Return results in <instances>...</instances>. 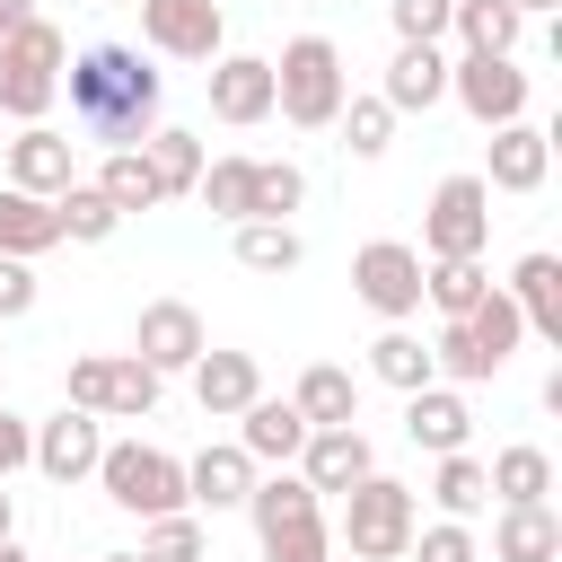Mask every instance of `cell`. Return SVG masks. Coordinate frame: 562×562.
<instances>
[{
  "label": "cell",
  "mask_w": 562,
  "mask_h": 562,
  "mask_svg": "<svg viewBox=\"0 0 562 562\" xmlns=\"http://www.w3.org/2000/svg\"><path fill=\"white\" fill-rule=\"evenodd\" d=\"M140 158H149L158 193H193V184H202V140H193V132H176V123H158V132L140 140Z\"/></svg>",
  "instance_id": "f546056e"
},
{
  "label": "cell",
  "mask_w": 562,
  "mask_h": 562,
  "mask_svg": "<svg viewBox=\"0 0 562 562\" xmlns=\"http://www.w3.org/2000/svg\"><path fill=\"white\" fill-rule=\"evenodd\" d=\"M378 97H386V114H430V105L448 97V53H439V44H395Z\"/></svg>",
  "instance_id": "d6986e66"
},
{
  "label": "cell",
  "mask_w": 562,
  "mask_h": 562,
  "mask_svg": "<svg viewBox=\"0 0 562 562\" xmlns=\"http://www.w3.org/2000/svg\"><path fill=\"white\" fill-rule=\"evenodd\" d=\"M0 53H9V61H26L35 79H61V70H70V35H61L53 18H26V26H9V35H0Z\"/></svg>",
  "instance_id": "e575fe53"
},
{
  "label": "cell",
  "mask_w": 562,
  "mask_h": 562,
  "mask_svg": "<svg viewBox=\"0 0 562 562\" xmlns=\"http://www.w3.org/2000/svg\"><path fill=\"white\" fill-rule=\"evenodd\" d=\"M413 527H422L413 483H395V474H360V483L342 492V536H334V544H351V562H404Z\"/></svg>",
  "instance_id": "3957f363"
},
{
  "label": "cell",
  "mask_w": 562,
  "mask_h": 562,
  "mask_svg": "<svg viewBox=\"0 0 562 562\" xmlns=\"http://www.w3.org/2000/svg\"><path fill=\"white\" fill-rule=\"evenodd\" d=\"M26 18H35V0H0V35H9V26H26Z\"/></svg>",
  "instance_id": "7dc6e473"
},
{
  "label": "cell",
  "mask_w": 562,
  "mask_h": 562,
  "mask_svg": "<svg viewBox=\"0 0 562 562\" xmlns=\"http://www.w3.org/2000/svg\"><path fill=\"white\" fill-rule=\"evenodd\" d=\"M360 474H378L360 422H342V430H307V448H299V483H307L316 501H325V492H351Z\"/></svg>",
  "instance_id": "4fadbf2b"
},
{
  "label": "cell",
  "mask_w": 562,
  "mask_h": 562,
  "mask_svg": "<svg viewBox=\"0 0 562 562\" xmlns=\"http://www.w3.org/2000/svg\"><path fill=\"white\" fill-rule=\"evenodd\" d=\"M246 518H255V536H272V527L325 518V501L299 483V465H281V474H255V492H246Z\"/></svg>",
  "instance_id": "484cf974"
},
{
  "label": "cell",
  "mask_w": 562,
  "mask_h": 562,
  "mask_svg": "<svg viewBox=\"0 0 562 562\" xmlns=\"http://www.w3.org/2000/svg\"><path fill=\"white\" fill-rule=\"evenodd\" d=\"M290 404H299V422H307V430H342V422H360V378H351V369H334V360H316V369H299Z\"/></svg>",
  "instance_id": "7402d4cb"
},
{
  "label": "cell",
  "mask_w": 562,
  "mask_h": 562,
  "mask_svg": "<svg viewBox=\"0 0 562 562\" xmlns=\"http://www.w3.org/2000/svg\"><path fill=\"white\" fill-rule=\"evenodd\" d=\"M430 501H439V518H457V527H465V518L492 501V483H483V457H465V448H457V457H439V474H430Z\"/></svg>",
  "instance_id": "836d02e7"
},
{
  "label": "cell",
  "mask_w": 562,
  "mask_h": 562,
  "mask_svg": "<svg viewBox=\"0 0 562 562\" xmlns=\"http://www.w3.org/2000/svg\"><path fill=\"white\" fill-rule=\"evenodd\" d=\"M97 562H140V553H97Z\"/></svg>",
  "instance_id": "816d5d0a"
},
{
  "label": "cell",
  "mask_w": 562,
  "mask_h": 562,
  "mask_svg": "<svg viewBox=\"0 0 562 562\" xmlns=\"http://www.w3.org/2000/svg\"><path fill=\"white\" fill-rule=\"evenodd\" d=\"M448 35H457L465 53H518L527 18H518L509 0H457V9H448Z\"/></svg>",
  "instance_id": "83f0119b"
},
{
  "label": "cell",
  "mask_w": 562,
  "mask_h": 562,
  "mask_svg": "<svg viewBox=\"0 0 562 562\" xmlns=\"http://www.w3.org/2000/svg\"><path fill=\"white\" fill-rule=\"evenodd\" d=\"M97 457H105V422L97 413H53V422H35V457L26 465H44L53 483H79V474H97Z\"/></svg>",
  "instance_id": "8fae6325"
},
{
  "label": "cell",
  "mask_w": 562,
  "mask_h": 562,
  "mask_svg": "<svg viewBox=\"0 0 562 562\" xmlns=\"http://www.w3.org/2000/svg\"><path fill=\"white\" fill-rule=\"evenodd\" d=\"M483 290H492V272H483V263H422V299L439 307V325L474 316V307H483Z\"/></svg>",
  "instance_id": "d6a6232c"
},
{
  "label": "cell",
  "mask_w": 562,
  "mask_h": 562,
  "mask_svg": "<svg viewBox=\"0 0 562 562\" xmlns=\"http://www.w3.org/2000/svg\"><path fill=\"white\" fill-rule=\"evenodd\" d=\"M465 430H474V413H465V395H457V386H422V395H404V439H413V448L457 457V448H465Z\"/></svg>",
  "instance_id": "44dd1931"
},
{
  "label": "cell",
  "mask_w": 562,
  "mask_h": 562,
  "mask_svg": "<svg viewBox=\"0 0 562 562\" xmlns=\"http://www.w3.org/2000/svg\"><path fill=\"white\" fill-rule=\"evenodd\" d=\"M184 378H193V404H202L211 422H237V413L263 395V369H255V351H202Z\"/></svg>",
  "instance_id": "2e32d148"
},
{
  "label": "cell",
  "mask_w": 562,
  "mask_h": 562,
  "mask_svg": "<svg viewBox=\"0 0 562 562\" xmlns=\"http://www.w3.org/2000/svg\"><path fill=\"white\" fill-rule=\"evenodd\" d=\"M509 9H518V18H544V9H562V0H509Z\"/></svg>",
  "instance_id": "681fc988"
},
{
  "label": "cell",
  "mask_w": 562,
  "mask_h": 562,
  "mask_svg": "<svg viewBox=\"0 0 562 562\" xmlns=\"http://www.w3.org/2000/svg\"><path fill=\"white\" fill-rule=\"evenodd\" d=\"M351 290H360V307H378L386 325H404V316L422 307V255H413L404 237H369V246L351 255Z\"/></svg>",
  "instance_id": "ba28073f"
},
{
  "label": "cell",
  "mask_w": 562,
  "mask_h": 562,
  "mask_svg": "<svg viewBox=\"0 0 562 562\" xmlns=\"http://www.w3.org/2000/svg\"><path fill=\"white\" fill-rule=\"evenodd\" d=\"M140 562H202V518H193V509H176V518H149V536H140Z\"/></svg>",
  "instance_id": "60d3db41"
},
{
  "label": "cell",
  "mask_w": 562,
  "mask_h": 562,
  "mask_svg": "<svg viewBox=\"0 0 562 562\" xmlns=\"http://www.w3.org/2000/svg\"><path fill=\"white\" fill-rule=\"evenodd\" d=\"M457 325L474 334V351H483L492 369H509V351H518V334H527V325H518V307H509V290H483V307H474V316H457Z\"/></svg>",
  "instance_id": "d590c367"
},
{
  "label": "cell",
  "mask_w": 562,
  "mask_h": 562,
  "mask_svg": "<svg viewBox=\"0 0 562 562\" xmlns=\"http://www.w3.org/2000/svg\"><path fill=\"white\" fill-rule=\"evenodd\" d=\"M483 483H492L501 509H536V501L553 492V457H544V448H501V457L483 465Z\"/></svg>",
  "instance_id": "4316f807"
},
{
  "label": "cell",
  "mask_w": 562,
  "mask_h": 562,
  "mask_svg": "<svg viewBox=\"0 0 562 562\" xmlns=\"http://www.w3.org/2000/svg\"><path fill=\"white\" fill-rule=\"evenodd\" d=\"M140 44L167 61H220L228 18H220V0H140Z\"/></svg>",
  "instance_id": "9c48e42d"
},
{
  "label": "cell",
  "mask_w": 562,
  "mask_h": 562,
  "mask_svg": "<svg viewBox=\"0 0 562 562\" xmlns=\"http://www.w3.org/2000/svg\"><path fill=\"white\" fill-rule=\"evenodd\" d=\"M70 123L105 149H140L158 132V70L132 44H88L70 53Z\"/></svg>",
  "instance_id": "6da1fadb"
},
{
  "label": "cell",
  "mask_w": 562,
  "mask_h": 562,
  "mask_svg": "<svg viewBox=\"0 0 562 562\" xmlns=\"http://www.w3.org/2000/svg\"><path fill=\"white\" fill-rule=\"evenodd\" d=\"M237 448H246L255 465H299V448H307L299 404H290V395H255V404L237 413Z\"/></svg>",
  "instance_id": "ac0fdd59"
},
{
  "label": "cell",
  "mask_w": 562,
  "mask_h": 562,
  "mask_svg": "<svg viewBox=\"0 0 562 562\" xmlns=\"http://www.w3.org/2000/svg\"><path fill=\"white\" fill-rule=\"evenodd\" d=\"M26 457H35V422H18V413L0 404V483H9V474H18Z\"/></svg>",
  "instance_id": "f6af8a7d"
},
{
  "label": "cell",
  "mask_w": 562,
  "mask_h": 562,
  "mask_svg": "<svg viewBox=\"0 0 562 562\" xmlns=\"http://www.w3.org/2000/svg\"><path fill=\"white\" fill-rule=\"evenodd\" d=\"M18 536V501H9V483H0V544Z\"/></svg>",
  "instance_id": "c3c4849f"
},
{
  "label": "cell",
  "mask_w": 562,
  "mask_h": 562,
  "mask_svg": "<svg viewBox=\"0 0 562 562\" xmlns=\"http://www.w3.org/2000/svg\"><path fill=\"white\" fill-rule=\"evenodd\" d=\"M193 193H202L211 220H228V228L255 220V158H237V149H228V158H202V184H193Z\"/></svg>",
  "instance_id": "f1b7e54d"
},
{
  "label": "cell",
  "mask_w": 562,
  "mask_h": 562,
  "mask_svg": "<svg viewBox=\"0 0 562 562\" xmlns=\"http://www.w3.org/2000/svg\"><path fill=\"white\" fill-rule=\"evenodd\" d=\"M509 307H518V325L536 334V342H562V255H518V272H509Z\"/></svg>",
  "instance_id": "e0dca14e"
},
{
  "label": "cell",
  "mask_w": 562,
  "mask_h": 562,
  "mask_svg": "<svg viewBox=\"0 0 562 562\" xmlns=\"http://www.w3.org/2000/svg\"><path fill=\"white\" fill-rule=\"evenodd\" d=\"M448 9H457V0H386V18H395L404 44H439V35H448Z\"/></svg>",
  "instance_id": "ee69618b"
},
{
  "label": "cell",
  "mask_w": 562,
  "mask_h": 562,
  "mask_svg": "<svg viewBox=\"0 0 562 562\" xmlns=\"http://www.w3.org/2000/svg\"><path fill=\"white\" fill-rule=\"evenodd\" d=\"M307 202V176L290 158H255V220H290Z\"/></svg>",
  "instance_id": "ab89813d"
},
{
  "label": "cell",
  "mask_w": 562,
  "mask_h": 562,
  "mask_svg": "<svg viewBox=\"0 0 562 562\" xmlns=\"http://www.w3.org/2000/svg\"><path fill=\"white\" fill-rule=\"evenodd\" d=\"M123 9H140V0H123Z\"/></svg>",
  "instance_id": "f5cc1de1"
},
{
  "label": "cell",
  "mask_w": 562,
  "mask_h": 562,
  "mask_svg": "<svg viewBox=\"0 0 562 562\" xmlns=\"http://www.w3.org/2000/svg\"><path fill=\"white\" fill-rule=\"evenodd\" d=\"M272 114L299 123V132H325L342 114V53L325 35H290L281 61H272Z\"/></svg>",
  "instance_id": "7a4b0ae2"
},
{
  "label": "cell",
  "mask_w": 562,
  "mask_h": 562,
  "mask_svg": "<svg viewBox=\"0 0 562 562\" xmlns=\"http://www.w3.org/2000/svg\"><path fill=\"white\" fill-rule=\"evenodd\" d=\"M97 193L114 202V220H123V211H158V202H167L140 149H105V167H97Z\"/></svg>",
  "instance_id": "4dcf8cb0"
},
{
  "label": "cell",
  "mask_w": 562,
  "mask_h": 562,
  "mask_svg": "<svg viewBox=\"0 0 562 562\" xmlns=\"http://www.w3.org/2000/svg\"><path fill=\"white\" fill-rule=\"evenodd\" d=\"M246 492H255V457L237 439H220V448H202L184 465V501L193 509H246Z\"/></svg>",
  "instance_id": "ffe728a7"
},
{
  "label": "cell",
  "mask_w": 562,
  "mask_h": 562,
  "mask_svg": "<svg viewBox=\"0 0 562 562\" xmlns=\"http://www.w3.org/2000/svg\"><path fill=\"white\" fill-rule=\"evenodd\" d=\"M448 97H457L483 132L527 123V70H518L509 53H457V61H448Z\"/></svg>",
  "instance_id": "52a82bcc"
},
{
  "label": "cell",
  "mask_w": 562,
  "mask_h": 562,
  "mask_svg": "<svg viewBox=\"0 0 562 562\" xmlns=\"http://www.w3.org/2000/svg\"><path fill=\"white\" fill-rule=\"evenodd\" d=\"M53 97H61V79H35L26 61H9V53H0V114L44 123V114H53Z\"/></svg>",
  "instance_id": "f35d334b"
},
{
  "label": "cell",
  "mask_w": 562,
  "mask_h": 562,
  "mask_svg": "<svg viewBox=\"0 0 562 562\" xmlns=\"http://www.w3.org/2000/svg\"><path fill=\"white\" fill-rule=\"evenodd\" d=\"M26 307H35V272L18 255H0V316H26Z\"/></svg>",
  "instance_id": "bcb514c9"
},
{
  "label": "cell",
  "mask_w": 562,
  "mask_h": 562,
  "mask_svg": "<svg viewBox=\"0 0 562 562\" xmlns=\"http://www.w3.org/2000/svg\"><path fill=\"white\" fill-rule=\"evenodd\" d=\"M0 562H26V553H18V536H9V544H0Z\"/></svg>",
  "instance_id": "f907efd6"
},
{
  "label": "cell",
  "mask_w": 562,
  "mask_h": 562,
  "mask_svg": "<svg viewBox=\"0 0 562 562\" xmlns=\"http://www.w3.org/2000/svg\"><path fill=\"white\" fill-rule=\"evenodd\" d=\"M553 176V132L544 123H501L492 132V176H483V193H536Z\"/></svg>",
  "instance_id": "9a60e30c"
},
{
  "label": "cell",
  "mask_w": 562,
  "mask_h": 562,
  "mask_svg": "<svg viewBox=\"0 0 562 562\" xmlns=\"http://www.w3.org/2000/svg\"><path fill=\"white\" fill-rule=\"evenodd\" d=\"M97 483H105V501L132 509V518H176V509H184V457L140 448V439L105 448V457H97Z\"/></svg>",
  "instance_id": "8992f818"
},
{
  "label": "cell",
  "mask_w": 562,
  "mask_h": 562,
  "mask_svg": "<svg viewBox=\"0 0 562 562\" xmlns=\"http://www.w3.org/2000/svg\"><path fill=\"white\" fill-rule=\"evenodd\" d=\"M263 562H334V527H325V518L272 527V536H263Z\"/></svg>",
  "instance_id": "b9f144b4"
},
{
  "label": "cell",
  "mask_w": 562,
  "mask_h": 562,
  "mask_svg": "<svg viewBox=\"0 0 562 562\" xmlns=\"http://www.w3.org/2000/svg\"><path fill=\"white\" fill-rule=\"evenodd\" d=\"M237 263H246V272H299L307 246H299L290 220H237Z\"/></svg>",
  "instance_id": "1f68e13d"
},
{
  "label": "cell",
  "mask_w": 562,
  "mask_h": 562,
  "mask_svg": "<svg viewBox=\"0 0 562 562\" xmlns=\"http://www.w3.org/2000/svg\"><path fill=\"white\" fill-rule=\"evenodd\" d=\"M9 184H18V193H35V202L70 193V184H79V158H70V140H61L53 123H26V132L9 140Z\"/></svg>",
  "instance_id": "7c38bea8"
},
{
  "label": "cell",
  "mask_w": 562,
  "mask_h": 562,
  "mask_svg": "<svg viewBox=\"0 0 562 562\" xmlns=\"http://www.w3.org/2000/svg\"><path fill=\"white\" fill-rule=\"evenodd\" d=\"M211 342H202V316L184 307V299H149L140 307V325H132V360L140 369H158V378H176V369H193Z\"/></svg>",
  "instance_id": "30bf717a"
},
{
  "label": "cell",
  "mask_w": 562,
  "mask_h": 562,
  "mask_svg": "<svg viewBox=\"0 0 562 562\" xmlns=\"http://www.w3.org/2000/svg\"><path fill=\"white\" fill-rule=\"evenodd\" d=\"M211 114L237 123V132L263 123V114H272V61H263V53H220V61H211Z\"/></svg>",
  "instance_id": "5bb4252c"
},
{
  "label": "cell",
  "mask_w": 562,
  "mask_h": 562,
  "mask_svg": "<svg viewBox=\"0 0 562 562\" xmlns=\"http://www.w3.org/2000/svg\"><path fill=\"white\" fill-rule=\"evenodd\" d=\"M562 553V518H553V501H536V509H501L492 518V562H553Z\"/></svg>",
  "instance_id": "cb8c5ba5"
},
{
  "label": "cell",
  "mask_w": 562,
  "mask_h": 562,
  "mask_svg": "<svg viewBox=\"0 0 562 562\" xmlns=\"http://www.w3.org/2000/svg\"><path fill=\"white\" fill-rule=\"evenodd\" d=\"M369 378H378V386H395V395H422V386H439V369H430V342H422V334H404V325H386V334L369 342Z\"/></svg>",
  "instance_id": "d4e9b609"
},
{
  "label": "cell",
  "mask_w": 562,
  "mask_h": 562,
  "mask_svg": "<svg viewBox=\"0 0 562 562\" xmlns=\"http://www.w3.org/2000/svg\"><path fill=\"white\" fill-rule=\"evenodd\" d=\"M413 562H483L474 553V527H457V518H439V527H413V544H404Z\"/></svg>",
  "instance_id": "7bdbcfd3"
},
{
  "label": "cell",
  "mask_w": 562,
  "mask_h": 562,
  "mask_svg": "<svg viewBox=\"0 0 562 562\" xmlns=\"http://www.w3.org/2000/svg\"><path fill=\"white\" fill-rule=\"evenodd\" d=\"M53 246H61V211L35 202V193H18V184H0V255L35 263V255H53Z\"/></svg>",
  "instance_id": "603a6c76"
},
{
  "label": "cell",
  "mask_w": 562,
  "mask_h": 562,
  "mask_svg": "<svg viewBox=\"0 0 562 562\" xmlns=\"http://www.w3.org/2000/svg\"><path fill=\"white\" fill-rule=\"evenodd\" d=\"M70 413H97V422H149L158 413V369H140L132 351H88V360H70Z\"/></svg>",
  "instance_id": "5b68a950"
},
{
  "label": "cell",
  "mask_w": 562,
  "mask_h": 562,
  "mask_svg": "<svg viewBox=\"0 0 562 562\" xmlns=\"http://www.w3.org/2000/svg\"><path fill=\"white\" fill-rule=\"evenodd\" d=\"M483 246H492V193H483V176H439L413 255L422 263H483Z\"/></svg>",
  "instance_id": "277c9868"
},
{
  "label": "cell",
  "mask_w": 562,
  "mask_h": 562,
  "mask_svg": "<svg viewBox=\"0 0 562 562\" xmlns=\"http://www.w3.org/2000/svg\"><path fill=\"white\" fill-rule=\"evenodd\" d=\"M342 149L351 158H386V140H395V114H386V97H342Z\"/></svg>",
  "instance_id": "8d00e7d4"
},
{
  "label": "cell",
  "mask_w": 562,
  "mask_h": 562,
  "mask_svg": "<svg viewBox=\"0 0 562 562\" xmlns=\"http://www.w3.org/2000/svg\"><path fill=\"white\" fill-rule=\"evenodd\" d=\"M53 211H61V237H79V246H105L123 220H114V202L97 193V184H70V193H53Z\"/></svg>",
  "instance_id": "74e56055"
}]
</instances>
